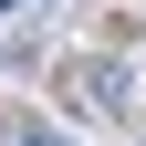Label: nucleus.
Listing matches in <instances>:
<instances>
[{
    "label": "nucleus",
    "mask_w": 146,
    "mask_h": 146,
    "mask_svg": "<svg viewBox=\"0 0 146 146\" xmlns=\"http://www.w3.org/2000/svg\"><path fill=\"white\" fill-rule=\"evenodd\" d=\"M0 11H42V0H0Z\"/></svg>",
    "instance_id": "nucleus-3"
},
{
    "label": "nucleus",
    "mask_w": 146,
    "mask_h": 146,
    "mask_svg": "<svg viewBox=\"0 0 146 146\" xmlns=\"http://www.w3.org/2000/svg\"><path fill=\"white\" fill-rule=\"evenodd\" d=\"M21 146H63V136H52V125H31V136H21Z\"/></svg>",
    "instance_id": "nucleus-2"
},
{
    "label": "nucleus",
    "mask_w": 146,
    "mask_h": 146,
    "mask_svg": "<svg viewBox=\"0 0 146 146\" xmlns=\"http://www.w3.org/2000/svg\"><path fill=\"white\" fill-rule=\"evenodd\" d=\"M63 94L84 104V115H115V104H125V73H115V63H73V73H63Z\"/></svg>",
    "instance_id": "nucleus-1"
}]
</instances>
